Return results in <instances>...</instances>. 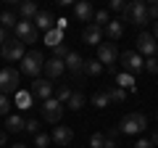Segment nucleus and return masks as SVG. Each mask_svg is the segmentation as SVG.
Returning <instances> with one entry per match:
<instances>
[{
    "label": "nucleus",
    "instance_id": "obj_37",
    "mask_svg": "<svg viewBox=\"0 0 158 148\" xmlns=\"http://www.w3.org/2000/svg\"><path fill=\"white\" fill-rule=\"evenodd\" d=\"M24 132H29V135H37V119H27V124H24Z\"/></svg>",
    "mask_w": 158,
    "mask_h": 148
},
{
    "label": "nucleus",
    "instance_id": "obj_46",
    "mask_svg": "<svg viewBox=\"0 0 158 148\" xmlns=\"http://www.w3.org/2000/svg\"><path fill=\"white\" fill-rule=\"evenodd\" d=\"M156 116H158V114H156Z\"/></svg>",
    "mask_w": 158,
    "mask_h": 148
},
{
    "label": "nucleus",
    "instance_id": "obj_9",
    "mask_svg": "<svg viewBox=\"0 0 158 148\" xmlns=\"http://www.w3.org/2000/svg\"><path fill=\"white\" fill-rule=\"evenodd\" d=\"M42 116H45V122H50V124H58L63 116V103H58L56 98H50V101L42 103Z\"/></svg>",
    "mask_w": 158,
    "mask_h": 148
},
{
    "label": "nucleus",
    "instance_id": "obj_23",
    "mask_svg": "<svg viewBox=\"0 0 158 148\" xmlns=\"http://www.w3.org/2000/svg\"><path fill=\"white\" fill-rule=\"evenodd\" d=\"M16 24H19V19H16L13 11H3L0 13V27L3 29H16Z\"/></svg>",
    "mask_w": 158,
    "mask_h": 148
},
{
    "label": "nucleus",
    "instance_id": "obj_20",
    "mask_svg": "<svg viewBox=\"0 0 158 148\" xmlns=\"http://www.w3.org/2000/svg\"><path fill=\"white\" fill-rule=\"evenodd\" d=\"M24 124H27V119H21L19 114H11V116H6V127L11 132H24Z\"/></svg>",
    "mask_w": 158,
    "mask_h": 148
},
{
    "label": "nucleus",
    "instance_id": "obj_32",
    "mask_svg": "<svg viewBox=\"0 0 158 148\" xmlns=\"http://www.w3.org/2000/svg\"><path fill=\"white\" fill-rule=\"evenodd\" d=\"M90 146L92 148H106V135H103V132H95V135L90 137Z\"/></svg>",
    "mask_w": 158,
    "mask_h": 148
},
{
    "label": "nucleus",
    "instance_id": "obj_38",
    "mask_svg": "<svg viewBox=\"0 0 158 148\" xmlns=\"http://www.w3.org/2000/svg\"><path fill=\"white\" fill-rule=\"evenodd\" d=\"M111 11H121V13H124V11H127L124 0H111Z\"/></svg>",
    "mask_w": 158,
    "mask_h": 148
},
{
    "label": "nucleus",
    "instance_id": "obj_8",
    "mask_svg": "<svg viewBox=\"0 0 158 148\" xmlns=\"http://www.w3.org/2000/svg\"><path fill=\"white\" fill-rule=\"evenodd\" d=\"M98 61H100L106 69H113L116 61H118L116 45H113V42H100V45H98Z\"/></svg>",
    "mask_w": 158,
    "mask_h": 148
},
{
    "label": "nucleus",
    "instance_id": "obj_36",
    "mask_svg": "<svg viewBox=\"0 0 158 148\" xmlns=\"http://www.w3.org/2000/svg\"><path fill=\"white\" fill-rule=\"evenodd\" d=\"M8 108H11L8 95H0V116H8Z\"/></svg>",
    "mask_w": 158,
    "mask_h": 148
},
{
    "label": "nucleus",
    "instance_id": "obj_1",
    "mask_svg": "<svg viewBox=\"0 0 158 148\" xmlns=\"http://www.w3.org/2000/svg\"><path fill=\"white\" fill-rule=\"evenodd\" d=\"M145 130H148V119L140 111L127 114L124 119L118 122V132H124V135H140V132H145Z\"/></svg>",
    "mask_w": 158,
    "mask_h": 148
},
{
    "label": "nucleus",
    "instance_id": "obj_26",
    "mask_svg": "<svg viewBox=\"0 0 158 148\" xmlns=\"http://www.w3.org/2000/svg\"><path fill=\"white\" fill-rule=\"evenodd\" d=\"M92 106H98V108H108V106H111V98H108V93H106V90H98L95 95H92Z\"/></svg>",
    "mask_w": 158,
    "mask_h": 148
},
{
    "label": "nucleus",
    "instance_id": "obj_5",
    "mask_svg": "<svg viewBox=\"0 0 158 148\" xmlns=\"http://www.w3.org/2000/svg\"><path fill=\"white\" fill-rule=\"evenodd\" d=\"M0 56L6 58V61H21L24 56H27V45H24L21 40H16V37H11V40H6V45L0 48Z\"/></svg>",
    "mask_w": 158,
    "mask_h": 148
},
{
    "label": "nucleus",
    "instance_id": "obj_21",
    "mask_svg": "<svg viewBox=\"0 0 158 148\" xmlns=\"http://www.w3.org/2000/svg\"><path fill=\"white\" fill-rule=\"evenodd\" d=\"M61 42H63V32H61L58 27H56V29H50V32L45 34V45H48V48H58Z\"/></svg>",
    "mask_w": 158,
    "mask_h": 148
},
{
    "label": "nucleus",
    "instance_id": "obj_33",
    "mask_svg": "<svg viewBox=\"0 0 158 148\" xmlns=\"http://www.w3.org/2000/svg\"><path fill=\"white\" fill-rule=\"evenodd\" d=\"M34 143H37V148H48V143H50V137H48L45 132H37V135H34Z\"/></svg>",
    "mask_w": 158,
    "mask_h": 148
},
{
    "label": "nucleus",
    "instance_id": "obj_40",
    "mask_svg": "<svg viewBox=\"0 0 158 148\" xmlns=\"http://www.w3.org/2000/svg\"><path fill=\"white\" fill-rule=\"evenodd\" d=\"M6 40H8V32H6V29H3V27H0V48L6 45Z\"/></svg>",
    "mask_w": 158,
    "mask_h": 148
},
{
    "label": "nucleus",
    "instance_id": "obj_12",
    "mask_svg": "<svg viewBox=\"0 0 158 148\" xmlns=\"http://www.w3.org/2000/svg\"><path fill=\"white\" fill-rule=\"evenodd\" d=\"M32 24L37 27V32H40V29H42V32H50V29H56V19H53L50 11H40L37 19H34Z\"/></svg>",
    "mask_w": 158,
    "mask_h": 148
},
{
    "label": "nucleus",
    "instance_id": "obj_24",
    "mask_svg": "<svg viewBox=\"0 0 158 148\" xmlns=\"http://www.w3.org/2000/svg\"><path fill=\"white\" fill-rule=\"evenodd\" d=\"M116 87H129V90H135V77L132 74H127V72H121V74H116Z\"/></svg>",
    "mask_w": 158,
    "mask_h": 148
},
{
    "label": "nucleus",
    "instance_id": "obj_13",
    "mask_svg": "<svg viewBox=\"0 0 158 148\" xmlns=\"http://www.w3.org/2000/svg\"><path fill=\"white\" fill-rule=\"evenodd\" d=\"M50 137L58 143V146H69V143L74 140V130H71V127H66V124H58L56 130H53Z\"/></svg>",
    "mask_w": 158,
    "mask_h": 148
},
{
    "label": "nucleus",
    "instance_id": "obj_25",
    "mask_svg": "<svg viewBox=\"0 0 158 148\" xmlns=\"http://www.w3.org/2000/svg\"><path fill=\"white\" fill-rule=\"evenodd\" d=\"M108 98H111V103H124L127 101V90H121V87H106Z\"/></svg>",
    "mask_w": 158,
    "mask_h": 148
},
{
    "label": "nucleus",
    "instance_id": "obj_34",
    "mask_svg": "<svg viewBox=\"0 0 158 148\" xmlns=\"http://www.w3.org/2000/svg\"><path fill=\"white\" fill-rule=\"evenodd\" d=\"M148 19H153V21H158V0H153V3H148Z\"/></svg>",
    "mask_w": 158,
    "mask_h": 148
},
{
    "label": "nucleus",
    "instance_id": "obj_14",
    "mask_svg": "<svg viewBox=\"0 0 158 148\" xmlns=\"http://www.w3.org/2000/svg\"><path fill=\"white\" fill-rule=\"evenodd\" d=\"M63 63H66V69H69L71 74H77V77L85 72V58L79 56V53H74V50L66 56V61H63Z\"/></svg>",
    "mask_w": 158,
    "mask_h": 148
},
{
    "label": "nucleus",
    "instance_id": "obj_15",
    "mask_svg": "<svg viewBox=\"0 0 158 148\" xmlns=\"http://www.w3.org/2000/svg\"><path fill=\"white\" fill-rule=\"evenodd\" d=\"M82 37H85V42L87 45H100V40H103V29L98 27V24H90V27L85 29V32H82Z\"/></svg>",
    "mask_w": 158,
    "mask_h": 148
},
{
    "label": "nucleus",
    "instance_id": "obj_22",
    "mask_svg": "<svg viewBox=\"0 0 158 148\" xmlns=\"http://www.w3.org/2000/svg\"><path fill=\"white\" fill-rule=\"evenodd\" d=\"M103 63L98 61V58H90V61H87L85 58V74H90V77H98V74H103Z\"/></svg>",
    "mask_w": 158,
    "mask_h": 148
},
{
    "label": "nucleus",
    "instance_id": "obj_11",
    "mask_svg": "<svg viewBox=\"0 0 158 148\" xmlns=\"http://www.w3.org/2000/svg\"><path fill=\"white\" fill-rule=\"evenodd\" d=\"M137 50H140L142 56H148V58H156V53H158L156 37H153V34H148V32H142L140 37H137Z\"/></svg>",
    "mask_w": 158,
    "mask_h": 148
},
{
    "label": "nucleus",
    "instance_id": "obj_44",
    "mask_svg": "<svg viewBox=\"0 0 158 148\" xmlns=\"http://www.w3.org/2000/svg\"><path fill=\"white\" fill-rule=\"evenodd\" d=\"M13 148H27V146H24V143H16V146H13Z\"/></svg>",
    "mask_w": 158,
    "mask_h": 148
},
{
    "label": "nucleus",
    "instance_id": "obj_18",
    "mask_svg": "<svg viewBox=\"0 0 158 148\" xmlns=\"http://www.w3.org/2000/svg\"><path fill=\"white\" fill-rule=\"evenodd\" d=\"M37 6H34V3H21V6H19V16H21V21H34V19H37Z\"/></svg>",
    "mask_w": 158,
    "mask_h": 148
},
{
    "label": "nucleus",
    "instance_id": "obj_42",
    "mask_svg": "<svg viewBox=\"0 0 158 148\" xmlns=\"http://www.w3.org/2000/svg\"><path fill=\"white\" fill-rule=\"evenodd\" d=\"M6 146V132H0V148Z\"/></svg>",
    "mask_w": 158,
    "mask_h": 148
},
{
    "label": "nucleus",
    "instance_id": "obj_3",
    "mask_svg": "<svg viewBox=\"0 0 158 148\" xmlns=\"http://www.w3.org/2000/svg\"><path fill=\"white\" fill-rule=\"evenodd\" d=\"M127 21L135 24V27H145L150 19H148V3H142V0H135V3H129L127 6Z\"/></svg>",
    "mask_w": 158,
    "mask_h": 148
},
{
    "label": "nucleus",
    "instance_id": "obj_30",
    "mask_svg": "<svg viewBox=\"0 0 158 148\" xmlns=\"http://www.w3.org/2000/svg\"><path fill=\"white\" fill-rule=\"evenodd\" d=\"M92 19H95V24H98L100 29H106L108 21H111V19H108V11H95V16H92Z\"/></svg>",
    "mask_w": 158,
    "mask_h": 148
},
{
    "label": "nucleus",
    "instance_id": "obj_10",
    "mask_svg": "<svg viewBox=\"0 0 158 148\" xmlns=\"http://www.w3.org/2000/svg\"><path fill=\"white\" fill-rule=\"evenodd\" d=\"M16 40H21L24 45H27V42H37V27H34L32 21H21V19H19V24H16Z\"/></svg>",
    "mask_w": 158,
    "mask_h": 148
},
{
    "label": "nucleus",
    "instance_id": "obj_39",
    "mask_svg": "<svg viewBox=\"0 0 158 148\" xmlns=\"http://www.w3.org/2000/svg\"><path fill=\"white\" fill-rule=\"evenodd\" d=\"M132 148H153V143H150V137H142V140H137Z\"/></svg>",
    "mask_w": 158,
    "mask_h": 148
},
{
    "label": "nucleus",
    "instance_id": "obj_27",
    "mask_svg": "<svg viewBox=\"0 0 158 148\" xmlns=\"http://www.w3.org/2000/svg\"><path fill=\"white\" fill-rule=\"evenodd\" d=\"M85 93H71V98H69V108H71V111H79V108L85 106Z\"/></svg>",
    "mask_w": 158,
    "mask_h": 148
},
{
    "label": "nucleus",
    "instance_id": "obj_4",
    "mask_svg": "<svg viewBox=\"0 0 158 148\" xmlns=\"http://www.w3.org/2000/svg\"><path fill=\"white\" fill-rule=\"evenodd\" d=\"M45 69V58H42V53L40 50H32V53H27V56L21 58V72L24 74H29V77H34L37 80V74Z\"/></svg>",
    "mask_w": 158,
    "mask_h": 148
},
{
    "label": "nucleus",
    "instance_id": "obj_16",
    "mask_svg": "<svg viewBox=\"0 0 158 148\" xmlns=\"http://www.w3.org/2000/svg\"><path fill=\"white\" fill-rule=\"evenodd\" d=\"M63 72H66V63H63L61 58H50V61H45V74L50 77V80H58Z\"/></svg>",
    "mask_w": 158,
    "mask_h": 148
},
{
    "label": "nucleus",
    "instance_id": "obj_45",
    "mask_svg": "<svg viewBox=\"0 0 158 148\" xmlns=\"http://www.w3.org/2000/svg\"><path fill=\"white\" fill-rule=\"evenodd\" d=\"M0 58H3V56H0Z\"/></svg>",
    "mask_w": 158,
    "mask_h": 148
},
{
    "label": "nucleus",
    "instance_id": "obj_7",
    "mask_svg": "<svg viewBox=\"0 0 158 148\" xmlns=\"http://www.w3.org/2000/svg\"><path fill=\"white\" fill-rule=\"evenodd\" d=\"M142 69H145V61H142L140 53H135V50L121 53V72H127V74H140Z\"/></svg>",
    "mask_w": 158,
    "mask_h": 148
},
{
    "label": "nucleus",
    "instance_id": "obj_19",
    "mask_svg": "<svg viewBox=\"0 0 158 148\" xmlns=\"http://www.w3.org/2000/svg\"><path fill=\"white\" fill-rule=\"evenodd\" d=\"M103 32H106L111 40H118V37L124 34V24H121V19H113V21H108V27L103 29Z\"/></svg>",
    "mask_w": 158,
    "mask_h": 148
},
{
    "label": "nucleus",
    "instance_id": "obj_35",
    "mask_svg": "<svg viewBox=\"0 0 158 148\" xmlns=\"http://www.w3.org/2000/svg\"><path fill=\"white\" fill-rule=\"evenodd\" d=\"M145 72L148 74H158V58H148L145 61Z\"/></svg>",
    "mask_w": 158,
    "mask_h": 148
},
{
    "label": "nucleus",
    "instance_id": "obj_28",
    "mask_svg": "<svg viewBox=\"0 0 158 148\" xmlns=\"http://www.w3.org/2000/svg\"><path fill=\"white\" fill-rule=\"evenodd\" d=\"M71 87H69V85H61V87H58V93H56V101L58 103H69V98H71Z\"/></svg>",
    "mask_w": 158,
    "mask_h": 148
},
{
    "label": "nucleus",
    "instance_id": "obj_29",
    "mask_svg": "<svg viewBox=\"0 0 158 148\" xmlns=\"http://www.w3.org/2000/svg\"><path fill=\"white\" fill-rule=\"evenodd\" d=\"M16 101H19V108H29V106H32V95H29V90L27 93H16Z\"/></svg>",
    "mask_w": 158,
    "mask_h": 148
},
{
    "label": "nucleus",
    "instance_id": "obj_2",
    "mask_svg": "<svg viewBox=\"0 0 158 148\" xmlns=\"http://www.w3.org/2000/svg\"><path fill=\"white\" fill-rule=\"evenodd\" d=\"M19 85H21V74H19V69H13V66L0 69V95L19 93Z\"/></svg>",
    "mask_w": 158,
    "mask_h": 148
},
{
    "label": "nucleus",
    "instance_id": "obj_17",
    "mask_svg": "<svg viewBox=\"0 0 158 148\" xmlns=\"http://www.w3.org/2000/svg\"><path fill=\"white\" fill-rule=\"evenodd\" d=\"M74 13H77L79 21H90V19L95 16V11H92V6L87 3V0H79L77 6H74Z\"/></svg>",
    "mask_w": 158,
    "mask_h": 148
},
{
    "label": "nucleus",
    "instance_id": "obj_41",
    "mask_svg": "<svg viewBox=\"0 0 158 148\" xmlns=\"http://www.w3.org/2000/svg\"><path fill=\"white\" fill-rule=\"evenodd\" d=\"M150 143H153V148L158 146V130H153V135H150Z\"/></svg>",
    "mask_w": 158,
    "mask_h": 148
},
{
    "label": "nucleus",
    "instance_id": "obj_43",
    "mask_svg": "<svg viewBox=\"0 0 158 148\" xmlns=\"http://www.w3.org/2000/svg\"><path fill=\"white\" fill-rule=\"evenodd\" d=\"M153 37H156V40H158V21H156V29H153Z\"/></svg>",
    "mask_w": 158,
    "mask_h": 148
},
{
    "label": "nucleus",
    "instance_id": "obj_6",
    "mask_svg": "<svg viewBox=\"0 0 158 148\" xmlns=\"http://www.w3.org/2000/svg\"><path fill=\"white\" fill-rule=\"evenodd\" d=\"M29 95H32V101H50L53 98V82L50 80H34L32 85H29Z\"/></svg>",
    "mask_w": 158,
    "mask_h": 148
},
{
    "label": "nucleus",
    "instance_id": "obj_31",
    "mask_svg": "<svg viewBox=\"0 0 158 148\" xmlns=\"http://www.w3.org/2000/svg\"><path fill=\"white\" fill-rule=\"evenodd\" d=\"M69 53H71V50H69V45H66V42H61L58 48H53V58H61V61H66V56H69Z\"/></svg>",
    "mask_w": 158,
    "mask_h": 148
}]
</instances>
